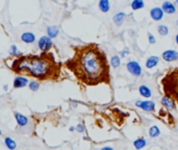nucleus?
Segmentation results:
<instances>
[{
    "instance_id": "8",
    "label": "nucleus",
    "mask_w": 178,
    "mask_h": 150,
    "mask_svg": "<svg viewBox=\"0 0 178 150\" xmlns=\"http://www.w3.org/2000/svg\"><path fill=\"white\" fill-rule=\"evenodd\" d=\"M161 58L164 59L165 62H172L177 61L178 59V51L173 50V49L166 50V51L162 52Z\"/></svg>"
},
{
    "instance_id": "16",
    "label": "nucleus",
    "mask_w": 178,
    "mask_h": 150,
    "mask_svg": "<svg viewBox=\"0 0 178 150\" xmlns=\"http://www.w3.org/2000/svg\"><path fill=\"white\" fill-rule=\"evenodd\" d=\"M21 40L23 41V42L27 43V44H31V43H33L34 41H36V36H34V33L29 32V31H28V32L22 33Z\"/></svg>"
},
{
    "instance_id": "34",
    "label": "nucleus",
    "mask_w": 178,
    "mask_h": 150,
    "mask_svg": "<svg viewBox=\"0 0 178 150\" xmlns=\"http://www.w3.org/2000/svg\"><path fill=\"white\" fill-rule=\"evenodd\" d=\"M7 89H8V87L6 86V84H4V86H3V90H4V91H6Z\"/></svg>"
},
{
    "instance_id": "29",
    "label": "nucleus",
    "mask_w": 178,
    "mask_h": 150,
    "mask_svg": "<svg viewBox=\"0 0 178 150\" xmlns=\"http://www.w3.org/2000/svg\"><path fill=\"white\" fill-rule=\"evenodd\" d=\"M148 40H149V43L150 44H154L155 43V38H154V36H153V34H151V33H149L148 34Z\"/></svg>"
},
{
    "instance_id": "21",
    "label": "nucleus",
    "mask_w": 178,
    "mask_h": 150,
    "mask_svg": "<svg viewBox=\"0 0 178 150\" xmlns=\"http://www.w3.org/2000/svg\"><path fill=\"white\" fill-rule=\"evenodd\" d=\"M111 65L114 69H118L121 66V58L119 55H114L111 58Z\"/></svg>"
},
{
    "instance_id": "4",
    "label": "nucleus",
    "mask_w": 178,
    "mask_h": 150,
    "mask_svg": "<svg viewBox=\"0 0 178 150\" xmlns=\"http://www.w3.org/2000/svg\"><path fill=\"white\" fill-rule=\"evenodd\" d=\"M161 105L164 106V108L167 109L168 112L170 111H175V109L177 108V103L176 101L172 98V97L168 96V95H162V97L161 98Z\"/></svg>"
},
{
    "instance_id": "5",
    "label": "nucleus",
    "mask_w": 178,
    "mask_h": 150,
    "mask_svg": "<svg viewBox=\"0 0 178 150\" xmlns=\"http://www.w3.org/2000/svg\"><path fill=\"white\" fill-rule=\"evenodd\" d=\"M136 106L147 112H154L155 109V102L152 100H137L136 102Z\"/></svg>"
},
{
    "instance_id": "3",
    "label": "nucleus",
    "mask_w": 178,
    "mask_h": 150,
    "mask_svg": "<svg viewBox=\"0 0 178 150\" xmlns=\"http://www.w3.org/2000/svg\"><path fill=\"white\" fill-rule=\"evenodd\" d=\"M165 95L172 97L178 105V68L172 69L161 81Z\"/></svg>"
},
{
    "instance_id": "2",
    "label": "nucleus",
    "mask_w": 178,
    "mask_h": 150,
    "mask_svg": "<svg viewBox=\"0 0 178 150\" xmlns=\"http://www.w3.org/2000/svg\"><path fill=\"white\" fill-rule=\"evenodd\" d=\"M12 71L18 75H26L37 80H58L62 65L56 62L51 52H42L40 55H21L16 58L11 66Z\"/></svg>"
},
{
    "instance_id": "10",
    "label": "nucleus",
    "mask_w": 178,
    "mask_h": 150,
    "mask_svg": "<svg viewBox=\"0 0 178 150\" xmlns=\"http://www.w3.org/2000/svg\"><path fill=\"white\" fill-rule=\"evenodd\" d=\"M150 16L154 21H159L164 18V11L161 8H154L150 11Z\"/></svg>"
},
{
    "instance_id": "23",
    "label": "nucleus",
    "mask_w": 178,
    "mask_h": 150,
    "mask_svg": "<svg viewBox=\"0 0 178 150\" xmlns=\"http://www.w3.org/2000/svg\"><path fill=\"white\" fill-rule=\"evenodd\" d=\"M144 5H145V3H144L143 0H132V2H131V8L133 11H137V9L143 8Z\"/></svg>"
},
{
    "instance_id": "11",
    "label": "nucleus",
    "mask_w": 178,
    "mask_h": 150,
    "mask_svg": "<svg viewBox=\"0 0 178 150\" xmlns=\"http://www.w3.org/2000/svg\"><path fill=\"white\" fill-rule=\"evenodd\" d=\"M161 9L164 11V12H167V14L171 15L176 12V6H175L174 3H172L171 1H166V2H164V4H162Z\"/></svg>"
},
{
    "instance_id": "35",
    "label": "nucleus",
    "mask_w": 178,
    "mask_h": 150,
    "mask_svg": "<svg viewBox=\"0 0 178 150\" xmlns=\"http://www.w3.org/2000/svg\"><path fill=\"white\" fill-rule=\"evenodd\" d=\"M175 2H176V4L178 5V0H175Z\"/></svg>"
},
{
    "instance_id": "19",
    "label": "nucleus",
    "mask_w": 178,
    "mask_h": 150,
    "mask_svg": "<svg viewBox=\"0 0 178 150\" xmlns=\"http://www.w3.org/2000/svg\"><path fill=\"white\" fill-rule=\"evenodd\" d=\"M149 137L150 138H157L159 137V134H161V129L158 128V126H156V125H153L149 128Z\"/></svg>"
},
{
    "instance_id": "18",
    "label": "nucleus",
    "mask_w": 178,
    "mask_h": 150,
    "mask_svg": "<svg viewBox=\"0 0 178 150\" xmlns=\"http://www.w3.org/2000/svg\"><path fill=\"white\" fill-rule=\"evenodd\" d=\"M47 33H48V37L50 39H54L58 36L59 33V30L58 28L54 26V25H51V26H48L47 27Z\"/></svg>"
},
{
    "instance_id": "24",
    "label": "nucleus",
    "mask_w": 178,
    "mask_h": 150,
    "mask_svg": "<svg viewBox=\"0 0 178 150\" xmlns=\"http://www.w3.org/2000/svg\"><path fill=\"white\" fill-rule=\"evenodd\" d=\"M9 55L11 56H14V58H19V56L23 55L22 54V52L18 51V48L16 45H12L11 48H9Z\"/></svg>"
},
{
    "instance_id": "12",
    "label": "nucleus",
    "mask_w": 178,
    "mask_h": 150,
    "mask_svg": "<svg viewBox=\"0 0 178 150\" xmlns=\"http://www.w3.org/2000/svg\"><path fill=\"white\" fill-rule=\"evenodd\" d=\"M15 119L16 121H17L18 125L21 127L25 126V125H27L28 123V118L23 114H21V112H15Z\"/></svg>"
},
{
    "instance_id": "14",
    "label": "nucleus",
    "mask_w": 178,
    "mask_h": 150,
    "mask_svg": "<svg viewBox=\"0 0 178 150\" xmlns=\"http://www.w3.org/2000/svg\"><path fill=\"white\" fill-rule=\"evenodd\" d=\"M139 92H140V95L144 97V98H150V97L152 96V92H151V90H150V88L145 86V84L140 86Z\"/></svg>"
},
{
    "instance_id": "6",
    "label": "nucleus",
    "mask_w": 178,
    "mask_h": 150,
    "mask_svg": "<svg viewBox=\"0 0 178 150\" xmlns=\"http://www.w3.org/2000/svg\"><path fill=\"white\" fill-rule=\"evenodd\" d=\"M39 48L42 52H49V50L53 47L52 39H50L48 36H44L39 40Z\"/></svg>"
},
{
    "instance_id": "37",
    "label": "nucleus",
    "mask_w": 178,
    "mask_h": 150,
    "mask_svg": "<svg viewBox=\"0 0 178 150\" xmlns=\"http://www.w3.org/2000/svg\"><path fill=\"white\" fill-rule=\"evenodd\" d=\"M0 134H2V131H1V129H0Z\"/></svg>"
},
{
    "instance_id": "31",
    "label": "nucleus",
    "mask_w": 178,
    "mask_h": 150,
    "mask_svg": "<svg viewBox=\"0 0 178 150\" xmlns=\"http://www.w3.org/2000/svg\"><path fill=\"white\" fill-rule=\"evenodd\" d=\"M71 106H72V108H77V103L72 101V102H71Z\"/></svg>"
},
{
    "instance_id": "25",
    "label": "nucleus",
    "mask_w": 178,
    "mask_h": 150,
    "mask_svg": "<svg viewBox=\"0 0 178 150\" xmlns=\"http://www.w3.org/2000/svg\"><path fill=\"white\" fill-rule=\"evenodd\" d=\"M28 87H29V89L32 91V92H37V91L40 89V82L37 80H32L28 83Z\"/></svg>"
},
{
    "instance_id": "13",
    "label": "nucleus",
    "mask_w": 178,
    "mask_h": 150,
    "mask_svg": "<svg viewBox=\"0 0 178 150\" xmlns=\"http://www.w3.org/2000/svg\"><path fill=\"white\" fill-rule=\"evenodd\" d=\"M159 62V58L156 55H152V56H149L146 61V68L147 69H152L157 66V64Z\"/></svg>"
},
{
    "instance_id": "20",
    "label": "nucleus",
    "mask_w": 178,
    "mask_h": 150,
    "mask_svg": "<svg viewBox=\"0 0 178 150\" xmlns=\"http://www.w3.org/2000/svg\"><path fill=\"white\" fill-rule=\"evenodd\" d=\"M4 143H5V146L7 147L9 150H15L16 148H17V143H16L15 141L12 140V138H9V137L5 138Z\"/></svg>"
},
{
    "instance_id": "9",
    "label": "nucleus",
    "mask_w": 178,
    "mask_h": 150,
    "mask_svg": "<svg viewBox=\"0 0 178 150\" xmlns=\"http://www.w3.org/2000/svg\"><path fill=\"white\" fill-rule=\"evenodd\" d=\"M28 83H29V81H28L27 77H24V76H16L14 79L15 89H21V88L28 86Z\"/></svg>"
},
{
    "instance_id": "27",
    "label": "nucleus",
    "mask_w": 178,
    "mask_h": 150,
    "mask_svg": "<svg viewBox=\"0 0 178 150\" xmlns=\"http://www.w3.org/2000/svg\"><path fill=\"white\" fill-rule=\"evenodd\" d=\"M84 130H86V128H84V125L83 124H81V123H79L76 126V131L77 132H79V133H82V132H84Z\"/></svg>"
},
{
    "instance_id": "1",
    "label": "nucleus",
    "mask_w": 178,
    "mask_h": 150,
    "mask_svg": "<svg viewBox=\"0 0 178 150\" xmlns=\"http://www.w3.org/2000/svg\"><path fill=\"white\" fill-rule=\"evenodd\" d=\"M73 58L65 62L79 82L86 86H97L111 82L109 65L104 51L96 44L72 47Z\"/></svg>"
},
{
    "instance_id": "28",
    "label": "nucleus",
    "mask_w": 178,
    "mask_h": 150,
    "mask_svg": "<svg viewBox=\"0 0 178 150\" xmlns=\"http://www.w3.org/2000/svg\"><path fill=\"white\" fill-rule=\"evenodd\" d=\"M128 54H129V49L127 48H124L123 50H122L121 51V53H120V58H125V56H127Z\"/></svg>"
},
{
    "instance_id": "33",
    "label": "nucleus",
    "mask_w": 178,
    "mask_h": 150,
    "mask_svg": "<svg viewBox=\"0 0 178 150\" xmlns=\"http://www.w3.org/2000/svg\"><path fill=\"white\" fill-rule=\"evenodd\" d=\"M175 42H176V44L178 45V33L176 34V37H175Z\"/></svg>"
},
{
    "instance_id": "7",
    "label": "nucleus",
    "mask_w": 178,
    "mask_h": 150,
    "mask_svg": "<svg viewBox=\"0 0 178 150\" xmlns=\"http://www.w3.org/2000/svg\"><path fill=\"white\" fill-rule=\"evenodd\" d=\"M126 68L128 72L130 74H132L133 76H141L142 75V67L136 61H130L127 62Z\"/></svg>"
},
{
    "instance_id": "15",
    "label": "nucleus",
    "mask_w": 178,
    "mask_h": 150,
    "mask_svg": "<svg viewBox=\"0 0 178 150\" xmlns=\"http://www.w3.org/2000/svg\"><path fill=\"white\" fill-rule=\"evenodd\" d=\"M125 18H126V15H125V12H117L114 18H112V21H114V23L117 25V26H121L122 24H123V22L125 20Z\"/></svg>"
},
{
    "instance_id": "30",
    "label": "nucleus",
    "mask_w": 178,
    "mask_h": 150,
    "mask_svg": "<svg viewBox=\"0 0 178 150\" xmlns=\"http://www.w3.org/2000/svg\"><path fill=\"white\" fill-rule=\"evenodd\" d=\"M100 150H115V149L112 148V147H111V146H105V147H102Z\"/></svg>"
},
{
    "instance_id": "32",
    "label": "nucleus",
    "mask_w": 178,
    "mask_h": 150,
    "mask_svg": "<svg viewBox=\"0 0 178 150\" xmlns=\"http://www.w3.org/2000/svg\"><path fill=\"white\" fill-rule=\"evenodd\" d=\"M69 130H70V131H74V130H76V127H74V126H71L70 128H69Z\"/></svg>"
},
{
    "instance_id": "36",
    "label": "nucleus",
    "mask_w": 178,
    "mask_h": 150,
    "mask_svg": "<svg viewBox=\"0 0 178 150\" xmlns=\"http://www.w3.org/2000/svg\"><path fill=\"white\" fill-rule=\"evenodd\" d=\"M176 25H177V26H178V20L176 21Z\"/></svg>"
},
{
    "instance_id": "17",
    "label": "nucleus",
    "mask_w": 178,
    "mask_h": 150,
    "mask_svg": "<svg viewBox=\"0 0 178 150\" xmlns=\"http://www.w3.org/2000/svg\"><path fill=\"white\" fill-rule=\"evenodd\" d=\"M146 145H147V141L146 139H144V138H137L136 140L133 141V146L136 150L143 149Z\"/></svg>"
},
{
    "instance_id": "26",
    "label": "nucleus",
    "mask_w": 178,
    "mask_h": 150,
    "mask_svg": "<svg viewBox=\"0 0 178 150\" xmlns=\"http://www.w3.org/2000/svg\"><path fill=\"white\" fill-rule=\"evenodd\" d=\"M157 31L161 36H167V34L169 33V28L166 26V25H158Z\"/></svg>"
},
{
    "instance_id": "22",
    "label": "nucleus",
    "mask_w": 178,
    "mask_h": 150,
    "mask_svg": "<svg viewBox=\"0 0 178 150\" xmlns=\"http://www.w3.org/2000/svg\"><path fill=\"white\" fill-rule=\"evenodd\" d=\"M99 8L103 12H107L109 11V0H100Z\"/></svg>"
}]
</instances>
